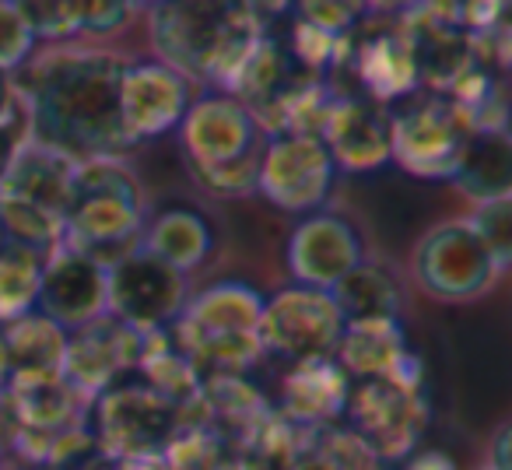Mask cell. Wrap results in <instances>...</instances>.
Returning <instances> with one entry per match:
<instances>
[{
    "mask_svg": "<svg viewBox=\"0 0 512 470\" xmlns=\"http://www.w3.org/2000/svg\"><path fill=\"white\" fill-rule=\"evenodd\" d=\"M127 60L99 46H50L15 71V92L29 116V141L74 162L120 158L137 148L120 120Z\"/></svg>",
    "mask_w": 512,
    "mask_h": 470,
    "instance_id": "1",
    "label": "cell"
},
{
    "mask_svg": "<svg viewBox=\"0 0 512 470\" xmlns=\"http://www.w3.org/2000/svg\"><path fill=\"white\" fill-rule=\"evenodd\" d=\"M264 29L246 0H155L148 8V39L155 57L186 81L228 88Z\"/></svg>",
    "mask_w": 512,
    "mask_h": 470,
    "instance_id": "2",
    "label": "cell"
},
{
    "mask_svg": "<svg viewBox=\"0 0 512 470\" xmlns=\"http://www.w3.org/2000/svg\"><path fill=\"white\" fill-rule=\"evenodd\" d=\"M179 141L193 176L204 190L221 197L256 193V172L267 134L256 116L228 92H204L186 106Z\"/></svg>",
    "mask_w": 512,
    "mask_h": 470,
    "instance_id": "3",
    "label": "cell"
},
{
    "mask_svg": "<svg viewBox=\"0 0 512 470\" xmlns=\"http://www.w3.org/2000/svg\"><path fill=\"white\" fill-rule=\"evenodd\" d=\"M144 193L120 158H85L74 169V193L64 218V246L116 264L141 246Z\"/></svg>",
    "mask_w": 512,
    "mask_h": 470,
    "instance_id": "4",
    "label": "cell"
},
{
    "mask_svg": "<svg viewBox=\"0 0 512 470\" xmlns=\"http://www.w3.org/2000/svg\"><path fill=\"white\" fill-rule=\"evenodd\" d=\"M260 313L264 295L242 281H218L186 302L183 316L176 320V334L190 362L211 369H249L264 355L260 348Z\"/></svg>",
    "mask_w": 512,
    "mask_h": 470,
    "instance_id": "5",
    "label": "cell"
},
{
    "mask_svg": "<svg viewBox=\"0 0 512 470\" xmlns=\"http://www.w3.org/2000/svg\"><path fill=\"white\" fill-rule=\"evenodd\" d=\"M502 274L505 271L491 257L470 218H453L428 228L411 253L414 285L439 302L481 299Z\"/></svg>",
    "mask_w": 512,
    "mask_h": 470,
    "instance_id": "6",
    "label": "cell"
},
{
    "mask_svg": "<svg viewBox=\"0 0 512 470\" xmlns=\"http://www.w3.org/2000/svg\"><path fill=\"white\" fill-rule=\"evenodd\" d=\"M474 130V116L456 95L421 99L390 113V162L418 179H453Z\"/></svg>",
    "mask_w": 512,
    "mask_h": 470,
    "instance_id": "7",
    "label": "cell"
},
{
    "mask_svg": "<svg viewBox=\"0 0 512 470\" xmlns=\"http://www.w3.org/2000/svg\"><path fill=\"white\" fill-rule=\"evenodd\" d=\"M186 302L190 274H179L141 246L106 267V313L130 330L158 334L183 316Z\"/></svg>",
    "mask_w": 512,
    "mask_h": 470,
    "instance_id": "8",
    "label": "cell"
},
{
    "mask_svg": "<svg viewBox=\"0 0 512 470\" xmlns=\"http://www.w3.org/2000/svg\"><path fill=\"white\" fill-rule=\"evenodd\" d=\"M334 179L337 165L323 137L313 130H288L267 137L256 172V193H264L281 211L313 214L316 207L327 204Z\"/></svg>",
    "mask_w": 512,
    "mask_h": 470,
    "instance_id": "9",
    "label": "cell"
},
{
    "mask_svg": "<svg viewBox=\"0 0 512 470\" xmlns=\"http://www.w3.org/2000/svg\"><path fill=\"white\" fill-rule=\"evenodd\" d=\"M341 334L344 316L337 313L330 292L306 285H292L264 299V313H260V327H256L260 348L295 365L334 358Z\"/></svg>",
    "mask_w": 512,
    "mask_h": 470,
    "instance_id": "10",
    "label": "cell"
},
{
    "mask_svg": "<svg viewBox=\"0 0 512 470\" xmlns=\"http://www.w3.org/2000/svg\"><path fill=\"white\" fill-rule=\"evenodd\" d=\"M344 411L355 421L351 432L362 435L379 460L407 456L428 425L421 386L400 383V379H358L355 390H348Z\"/></svg>",
    "mask_w": 512,
    "mask_h": 470,
    "instance_id": "11",
    "label": "cell"
},
{
    "mask_svg": "<svg viewBox=\"0 0 512 470\" xmlns=\"http://www.w3.org/2000/svg\"><path fill=\"white\" fill-rule=\"evenodd\" d=\"M36 309L60 330H81L106 316V264L60 243L43 260Z\"/></svg>",
    "mask_w": 512,
    "mask_h": 470,
    "instance_id": "12",
    "label": "cell"
},
{
    "mask_svg": "<svg viewBox=\"0 0 512 470\" xmlns=\"http://www.w3.org/2000/svg\"><path fill=\"white\" fill-rule=\"evenodd\" d=\"M190 102V81L179 71L162 60H127L120 81V120L134 144L176 130Z\"/></svg>",
    "mask_w": 512,
    "mask_h": 470,
    "instance_id": "13",
    "label": "cell"
},
{
    "mask_svg": "<svg viewBox=\"0 0 512 470\" xmlns=\"http://www.w3.org/2000/svg\"><path fill=\"white\" fill-rule=\"evenodd\" d=\"M362 260V235L355 232L348 218H337V214H306L288 239V271H292L295 285L330 292Z\"/></svg>",
    "mask_w": 512,
    "mask_h": 470,
    "instance_id": "14",
    "label": "cell"
},
{
    "mask_svg": "<svg viewBox=\"0 0 512 470\" xmlns=\"http://www.w3.org/2000/svg\"><path fill=\"white\" fill-rule=\"evenodd\" d=\"M316 134L323 137L334 165L344 172H372L390 162V113L369 95L334 99Z\"/></svg>",
    "mask_w": 512,
    "mask_h": 470,
    "instance_id": "15",
    "label": "cell"
},
{
    "mask_svg": "<svg viewBox=\"0 0 512 470\" xmlns=\"http://www.w3.org/2000/svg\"><path fill=\"white\" fill-rule=\"evenodd\" d=\"M148 334L130 330L127 323L113 320V316H99L88 327L74 330V337H67V355H64V372L71 390L81 393H99L113 383L120 372L141 365L144 348H148Z\"/></svg>",
    "mask_w": 512,
    "mask_h": 470,
    "instance_id": "16",
    "label": "cell"
},
{
    "mask_svg": "<svg viewBox=\"0 0 512 470\" xmlns=\"http://www.w3.org/2000/svg\"><path fill=\"white\" fill-rule=\"evenodd\" d=\"M334 362L344 369V376L400 379V383L421 386L418 358L407 351L400 320L344 323V334L334 351Z\"/></svg>",
    "mask_w": 512,
    "mask_h": 470,
    "instance_id": "17",
    "label": "cell"
},
{
    "mask_svg": "<svg viewBox=\"0 0 512 470\" xmlns=\"http://www.w3.org/2000/svg\"><path fill=\"white\" fill-rule=\"evenodd\" d=\"M74 169H78V162L67 158L64 151L25 141L4 183H0V197L22 200V204H32L64 221L74 193Z\"/></svg>",
    "mask_w": 512,
    "mask_h": 470,
    "instance_id": "18",
    "label": "cell"
},
{
    "mask_svg": "<svg viewBox=\"0 0 512 470\" xmlns=\"http://www.w3.org/2000/svg\"><path fill=\"white\" fill-rule=\"evenodd\" d=\"M8 379H50L64 372L67 330H60L43 313H29L22 320L4 323L0 330Z\"/></svg>",
    "mask_w": 512,
    "mask_h": 470,
    "instance_id": "19",
    "label": "cell"
},
{
    "mask_svg": "<svg viewBox=\"0 0 512 470\" xmlns=\"http://www.w3.org/2000/svg\"><path fill=\"white\" fill-rule=\"evenodd\" d=\"M176 421V411L165 400V393H109L102 407V425L113 435V442L127 453H148L165 439L169 425Z\"/></svg>",
    "mask_w": 512,
    "mask_h": 470,
    "instance_id": "20",
    "label": "cell"
},
{
    "mask_svg": "<svg viewBox=\"0 0 512 470\" xmlns=\"http://www.w3.org/2000/svg\"><path fill=\"white\" fill-rule=\"evenodd\" d=\"M453 186L477 207L491 200L512 197V144L505 130H474L460 165L453 172Z\"/></svg>",
    "mask_w": 512,
    "mask_h": 470,
    "instance_id": "21",
    "label": "cell"
},
{
    "mask_svg": "<svg viewBox=\"0 0 512 470\" xmlns=\"http://www.w3.org/2000/svg\"><path fill=\"white\" fill-rule=\"evenodd\" d=\"M141 250L158 257L162 264L176 267L179 274H190L211 257L214 250V232L211 221L204 214L190 211V207H172L162 211L141 235Z\"/></svg>",
    "mask_w": 512,
    "mask_h": 470,
    "instance_id": "22",
    "label": "cell"
},
{
    "mask_svg": "<svg viewBox=\"0 0 512 470\" xmlns=\"http://www.w3.org/2000/svg\"><path fill=\"white\" fill-rule=\"evenodd\" d=\"M348 390V376L334 358L302 362L285 379V407L295 421L309 428L330 425L348 404Z\"/></svg>",
    "mask_w": 512,
    "mask_h": 470,
    "instance_id": "23",
    "label": "cell"
},
{
    "mask_svg": "<svg viewBox=\"0 0 512 470\" xmlns=\"http://www.w3.org/2000/svg\"><path fill=\"white\" fill-rule=\"evenodd\" d=\"M330 299H334L337 313L344 316V323L400 320V309H404L400 281L383 264H372V260H362L358 267H351L330 288Z\"/></svg>",
    "mask_w": 512,
    "mask_h": 470,
    "instance_id": "24",
    "label": "cell"
},
{
    "mask_svg": "<svg viewBox=\"0 0 512 470\" xmlns=\"http://www.w3.org/2000/svg\"><path fill=\"white\" fill-rule=\"evenodd\" d=\"M358 74L365 81V95L376 102H390L397 95L414 92L421 78L411 53V39L400 32L369 39L358 53Z\"/></svg>",
    "mask_w": 512,
    "mask_h": 470,
    "instance_id": "25",
    "label": "cell"
},
{
    "mask_svg": "<svg viewBox=\"0 0 512 470\" xmlns=\"http://www.w3.org/2000/svg\"><path fill=\"white\" fill-rule=\"evenodd\" d=\"M288 470H386L376 449L341 425H316L288 460Z\"/></svg>",
    "mask_w": 512,
    "mask_h": 470,
    "instance_id": "26",
    "label": "cell"
},
{
    "mask_svg": "<svg viewBox=\"0 0 512 470\" xmlns=\"http://www.w3.org/2000/svg\"><path fill=\"white\" fill-rule=\"evenodd\" d=\"M43 260V253L25 250L18 243H8L0 250V323L36 313Z\"/></svg>",
    "mask_w": 512,
    "mask_h": 470,
    "instance_id": "27",
    "label": "cell"
},
{
    "mask_svg": "<svg viewBox=\"0 0 512 470\" xmlns=\"http://www.w3.org/2000/svg\"><path fill=\"white\" fill-rule=\"evenodd\" d=\"M67 18H71L74 36H95L106 39L116 36L130 15L137 11L134 0H64Z\"/></svg>",
    "mask_w": 512,
    "mask_h": 470,
    "instance_id": "28",
    "label": "cell"
},
{
    "mask_svg": "<svg viewBox=\"0 0 512 470\" xmlns=\"http://www.w3.org/2000/svg\"><path fill=\"white\" fill-rule=\"evenodd\" d=\"M36 57V36L15 0H0V71L15 74Z\"/></svg>",
    "mask_w": 512,
    "mask_h": 470,
    "instance_id": "29",
    "label": "cell"
},
{
    "mask_svg": "<svg viewBox=\"0 0 512 470\" xmlns=\"http://www.w3.org/2000/svg\"><path fill=\"white\" fill-rule=\"evenodd\" d=\"M372 4L369 0H299V11H302V22L309 29L323 32V36H348L358 22L365 18Z\"/></svg>",
    "mask_w": 512,
    "mask_h": 470,
    "instance_id": "30",
    "label": "cell"
},
{
    "mask_svg": "<svg viewBox=\"0 0 512 470\" xmlns=\"http://www.w3.org/2000/svg\"><path fill=\"white\" fill-rule=\"evenodd\" d=\"M470 225L477 228V235L484 239V246L491 250V257L498 260L502 271H509L512 260V197L491 200V204L474 207Z\"/></svg>",
    "mask_w": 512,
    "mask_h": 470,
    "instance_id": "31",
    "label": "cell"
},
{
    "mask_svg": "<svg viewBox=\"0 0 512 470\" xmlns=\"http://www.w3.org/2000/svg\"><path fill=\"white\" fill-rule=\"evenodd\" d=\"M25 141H29V116H25V106H18L8 120H0V183H4Z\"/></svg>",
    "mask_w": 512,
    "mask_h": 470,
    "instance_id": "32",
    "label": "cell"
},
{
    "mask_svg": "<svg viewBox=\"0 0 512 470\" xmlns=\"http://www.w3.org/2000/svg\"><path fill=\"white\" fill-rule=\"evenodd\" d=\"M407 470H456V463L442 449H425V453H418L407 463Z\"/></svg>",
    "mask_w": 512,
    "mask_h": 470,
    "instance_id": "33",
    "label": "cell"
},
{
    "mask_svg": "<svg viewBox=\"0 0 512 470\" xmlns=\"http://www.w3.org/2000/svg\"><path fill=\"white\" fill-rule=\"evenodd\" d=\"M488 470H509V425H498L491 439V463Z\"/></svg>",
    "mask_w": 512,
    "mask_h": 470,
    "instance_id": "34",
    "label": "cell"
},
{
    "mask_svg": "<svg viewBox=\"0 0 512 470\" xmlns=\"http://www.w3.org/2000/svg\"><path fill=\"white\" fill-rule=\"evenodd\" d=\"M18 106H22V99H18V92H15V78L0 71V120H8Z\"/></svg>",
    "mask_w": 512,
    "mask_h": 470,
    "instance_id": "35",
    "label": "cell"
},
{
    "mask_svg": "<svg viewBox=\"0 0 512 470\" xmlns=\"http://www.w3.org/2000/svg\"><path fill=\"white\" fill-rule=\"evenodd\" d=\"M0 379H8V365H4V344H0Z\"/></svg>",
    "mask_w": 512,
    "mask_h": 470,
    "instance_id": "36",
    "label": "cell"
},
{
    "mask_svg": "<svg viewBox=\"0 0 512 470\" xmlns=\"http://www.w3.org/2000/svg\"><path fill=\"white\" fill-rule=\"evenodd\" d=\"M11 239H8V232H4V225H0V250H4V246H8Z\"/></svg>",
    "mask_w": 512,
    "mask_h": 470,
    "instance_id": "37",
    "label": "cell"
}]
</instances>
